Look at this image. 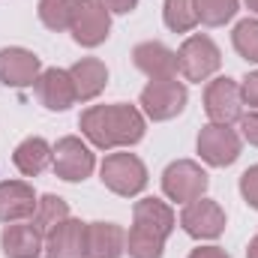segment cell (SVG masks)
<instances>
[{
	"instance_id": "obj_1",
	"label": "cell",
	"mask_w": 258,
	"mask_h": 258,
	"mask_svg": "<svg viewBox=\"0 0 258 258\" xmlns=\"http://www.w3.org/2000/svg\"><path fill=\"white\" fill-rule=\"evenodd\" d=\"M81 132L87 135L90 144H96L99 150H114V147H129L135 141H141L144 135V117L138 108L132 105H90L81 120Z\"/></svg>"
},
{
	"instance_id": "obj_2",
	"label": "cell",
	"mask_w": 258,
	"mask_h": 258,
	"mask_svg": "<svg viewBox=\"0 0 258 258\" xmlns=\"http://www.w3.org/2000/svg\"><path fill=\"white\" fill-rule=\"evenodd\" d=\"M174 231V213L159 198H141L132 210L126 252L132 258H162L165 240Z\"/></svg>"
},
{
	"instance_id": "obj_3",
	"label": "cell",
	"mask_w": 258,
	"mask_h": 258,
	"mask_svg": "<svg viewBox=\"0 0 258 258\" xmlns=\"http://www.w3.org/2000/svg\"><path fill=\"white\" fill-rule=\"evenodd\" d=\"M99 174H102V183L111 192L123 195V198H132V195H138L147 186V168L135 153H111V156H105Z\"/></svg>"
},
{
	"instance_id": "obj_4",
	"label": "cell",
	"mask_w": 258,
	"mask_h": 258,
	"mask_svg": "<svg viewBox=\"0 0 258 258\" xmlns=\"http://www.w3.org/2000/svg\"><path fill=\"white\" fill-rule=\"evenodd\" d=\"M141 105L150 120H171L183 111L186 105V87L171 75V78H153L141 90Z\"/></svg>"
},
{
	"instance_id": "obj_5",
	"label": "cell",
	"mask_w": 258,
	"mask_h": 258,
	"mask_svg": "<svg viewBox=\"0 0 258 258\" xmlns=\"http://www.w3.org/2000/svg\"><path fill=\"white\" fill-rule=\"evenodd\" d=\"M222 63V54L216 48V42L210 36H189L180 51H177V72L186 78V81H204L210 78Z\"/></svg>"
},
{
	"instance_id": "obj_6",
	"label": "cell",
	"mask_w": 258,
	"mask_h": 258,
	"mask_svg": "<svg viewBox=\"0 0 258 258\" xmlns=\"http://www.w3.org/2000/svg\"><path fill=\"white\" fill-rule=\"evenodd\" d=\"M204 111L213 123H234L243 117V93L231 78H216L204 90Z\"/></svg>"
},
{
	"instance_id": "obj_7",
	"label": "cell",
	"mask_w": 258,
	"mask_h": 258,
	"mask_svg": "<svg viewBox=\"0 0 258 258\" xmlns=\"http://www.w3.org/2000/svg\"><path fill=\"white\" fill-rule=\"evenodd\" d=\"M207 174L201 165H195L192 159H180V162H171L162 174V189L171 201H195L201 198L207 189Z\"/></svg>"
},
{
	"instance_id": "obj_8",
	"label": "cell",
	"mask_w": 258,
	"mask_h": 258,
	"mask_svg": "<svg viewBox=\"0 0 258 258\" xmlns=\"http://www.w3.org/2000/svg\"><path fill=\"white\" fill-rule=\"evenodd\" d=\"M51 165H54V174H57V177H63L69 183H78V180L90 177L96 159H93L90 147H87L81 138L66 135V138H60V141L54 144V159H51Z\"/></svg>"
},
{
	"instance_id": "obj_9",
	"label": "cell",
	"mask_w": 258,
	"mask_h": 258,
	"mask_svg": "<svg viewBox=\"0 0 258 258\" xmlns=\"http://www.w3.org/2000/svg\"><path fill=\"white\" fill-rule=\"evenodd\" d=\"M198 153L207 165L225 168L240 156V135L231 126L210 123V126H204L198 132Z\"/></svg>"
},
{
	"instance_id": "obj_10",
	"label": "cell",
	"mask_w": 258,
	"mask_h": 258,
	"mask_svg": "<svg viewBox=\"0 0 258 258\" xmlns=\"http://www.w3.org/2000/svg\"><path fill=\"white\" fill-rule=\"evenodd\" d=\"M180 225L189 237H198V240H213L225 231V210L210 201V198H195L183 207L180 213Z\"/></svg>"
},
{
	"instance_id": "obj_11",
	"label": "cell",
	"mask_w": 258,
	"mask_h": 258,
	"mask_svg": "<svg viewBox=\"0 0 258 258\" xmlns=\"http://www.w3.org/2000/svg\"><path fill=\"white\" fill-rule=\"evenodd\" d=\"M108 30H111L108 9L99 0H84L75 21H72V39L84 48H96L99 42L108 39Z\"/></svg>"
},
{
	"instance_id": "obj_12",
	"label": "cell",
	"mask_w": 258,
	"mask_h": 258,
	"mask_svg": "<svg viewBox=\"0 0 258 258\" xmlns=\"http://www.w3.org/2000/svg\"><path fill=\"white\" fill-rule=\"evenodd\" d=\"M45 258H87V225L81 219H63L45 234Z\"/></svg>"
},
{
	"instance_id": "obj_13",
	"label": "cell",
	"mask_w": 258,
	"mask_h": 258,
	"mask_svg": "<svg viewBox=\"0 0 258 258\" xmlns=\"http://www.w3.org/2000/svg\"><path fill=\"white\" fill-rule=\"evenodd\" d=\"M33 90H36V99H39L48 111H66V108L78 99L69 69H45V72H39Z\"/></svg>"
},
{
	"instance_id": "obj_14",
	"label": "cell",
	"mask_w": 258,
	"mask_h": 258,
	"mask_svg": "<svg viewBox=\"0 0 258 258\" xmlns=\"http://www.w3.org/2000/svg\"><path fill=\"white\" fill-rule=\"evenodd\" d=\"M42 63L27 48H3L0 51V84L6 87H30L36 84Z\"/></svg>"
},
{
	"instance_id": "obj_15",
	"label": "cell",
	"mask_w": 258,
	"mask_h": 258,
	"mask_svg": "<svg viewBox=\"0 0 258 258\" xmlns=\"http://www.w3.org/2000/svg\"><path fill=\"white\" fill-rule=\"evenodd\" d=\"M36 192L24 180H3L0 183V222H24L36 213Z\"/></svg>"
},
{
	"instance_id": "obj_16",
	"label": "cell",
	"mask_w": 258,
	"mask_h": 258,
	"mask_svg": "<svg viewBox=\"0 0 258 258\" xmlns=\"http://www.w3.org/2000/svg\"><path fill=\"white\" fill-rule=\"evenodd\" d=\"M0 243L6 258H36L45 249V234L33 222H9L3 228Z\"/></svg>"
},
{
	"instance_id": "obj_17",
	"label": "cell",
	"mask_w": 258,
	"mask_h": 258,
	"mask_svg": "<svg viewBox=\"0 0 258 258\" xmlns=\"http://www.w3.org/2000/svg\"><path fill=\"white\" fill-rule=\"evenodd\" d=\"M132 60L144 75H150V81L177 75V51H171L162 42H141V45H135L132 48Z\"/></svg>"
},
{
	"instance_id": "obj_18",
	"label": "cell",
	"mask_w": 258,
	"mask_h": 258,
	"mask_svg": "<svg viewBox=\"0 0 258 258\" xmlns=\"http://www.w3.org/2000/svg\"><path fill=\"white\" fill-rule=\"evenodd\" d=\"M126 252V234L114 222L87 225V258H120Z\"/></svg>"
},
{
	"instance_id": "obj_19",
	"label": "cell",
	"mask_w": 258,
	"mask_h": 258,
	"mask_svg": "<svg viewBox=\"0 0 258 258\" xmlns=\"http://www.w3.org/2000/svg\"><path fill=\"white\" fill-rule=\"evenodd\" d=\"M51 159H54V147H51L45 138H24V141L15 147V153H12L15 168H18L24 177L42 174V171L51 165Z\"/></svg>"
},
{
	"instance_id": "obj_20",
	"label": "cell",
	"mask_w": 258,
	"mask_h": 258,
	"mask_svg": "<svg viewBox=\"0 0 258 258\" xmlns=\"http://www.w3.org/2000/svg\"><path fill=\"white\" fill-rule=\"evenodd\" d=\"M69 75H72V84H75L78 99H93L108 84V69H105L102 60H96V57H81L78 63L69 69Z\"/></svg>"
},
{
	"instance_id": "obj_21",
	"label": "cell",
	"mask_w": 258,
	"mask_h": 258,
	"mask_svg": "<svg viewBox=\"0 0 258 258\" xmlns=\"http://www.w3.org/2000/svg\"><path fill=\"white\" fill-rule=\"evenodd\" d=\"M81 3L84 0H39V18L48 30H72Z\"/></svg>"
},
{
	"instance_id": "obj_22",
	"label": "cell",
	"mask_w": 258,
	"mask_h": 258,
	"mask_svg": "<svg viewBox=\"0 0 258 258\" xmlns=\"http://www.w3.org/2000/svg\"><path fill=\"white\" fill-rule=\"evenodd\" d=\"M63 219H69V204H66L60 195H42L39 204H36V213H33V225L48 234L54 225H60Z\"/></svg>"
},
{
	"instance_id": "obj_23",
	"label": "cell",
	"mask_w": 258,
	"mask_h": 258,
	"mask_svg": "<svg viewBox=\"0 0 258 258\" xmlns=\"http://www.w3.org/2000/svg\"><path fill=\"white\" fill-rule=\"evenodd\" d=\"M162 18H165L168 30H174V33H189L195 24H198L195 0H165Z\"/></svg>"
},
{
	"instance_id": "obj_24",
	"label": "cell",
	"mask_w": 258,
	"mask_h": 258,
	"mask_svg": "<svg viewBox=\"0 0 258 258\" xmlns=\"http://www.w3.org/2000/svg\"><path fill=\"white\" fill-rule=\"evenodd\" d=\"M195 12H198V21L201 24L219 27V24H225V21L234 18L237 0H195Z\"/></svg>"
},
{
	"instance_id": "obj_25",
	"label": "cell",
	"mask_w": 258,
	"mask_h": 258,
	"mask_svg": "<svg viewBox=\"0 0 258 258\" xmlns=\"http://www.w3.org/2000/svg\"><path fill=\"white\" fill-rule=\"evenodd\" d=\"M231 42L237 48V54L249 63H258V18H246L234 27Z\"/></svg>"
},
{
	"instance_id": "obj_26",
	"label": "cell",
	"mask_w": 258,
	"mask_h": 258,
	"mask_svg": "<svg viewBox=\"0 0 258 258\" xmlns=\"http://www.w3.org/2000/svg\"><path fill=\"white\" fill-rule=\"evenodd\" d=\"M240 192L246 198V204L258 210V165H252L249 171H243V177H240Z\"/></svg>"
},
{
	"instance_id": "obj_27",
	"label": "cell",
	"mask_w": 258,
	"mask_h": 258,
	"mask_svg": "<svg viewBox=\"0 0 258 258\" xmlns=\"http://www.w3.org/2000/svg\"><path fill=\"white\" fill-rule=\"evenodd\" d=\"M240 129H243V138L258 147V111L243 114V117H240Z\"/></svg>"
},
{
	"instance_id": "obj_28",
	"label": "cell",
	"mask_w": 258,
	"mask_h": 258,
	"mask_svg": "<svg viewBox=\"0 0 258 258\" xmlns=\"http://www.w3.org/2000/svg\"><path fill=\"white\" fill-rule=\"evenodd\" d=\"M240 93H243V102H246V105L258 108V72H252V75H249V78L243 81Z\"/></svg>"
},
{
	"instance_id": "obj_29",
	"label": "cell",
	"mask_w": 258,
	"mask_h": 258,
	"mask_svg": "<svg viewBox=\"0 0 258 258\" xmlns=\"http://www.w3.org/2000/svg\"><path fill=\"white\" fill-rule=\"evenodd\" d=\"M108 12H117V15H126V12H132L135 9V3L138 0H99Z\"/></svg>"
},
{
	"instance_id": "obj_30",
	"label": "cell",
	"mask_w": 258,
	"mask_h": 258,
	"mask_svg": "<svg viewBox=\"0 0 258 258\" xmlns=\"http://www.w3.org/2000/svg\"><path fill=\"white\" fill-rule=\"evenodd\" d=\"M189 258H231L225 249H219V246H198L189 252Z\"/></svg>"
},
{
	"instance_id": "obj_31",
	"label": "cell",
	"mask_w": 258,
	"mask_h": 258,
	"mask_svg": "<svg viewBox=\"0 0 258 258\" xmlns=\"http://www.w3.org/2000/svg\"><path fill=\"white\" fill-rule=\"evenodd\" d=\"M246 258H258V234L249 240V249H246Z\"/></svg>"
},
{
	"instance_id": "obj_32",
	"label": "cell",
	"mask_w": 258,
	"mask_h": 258,
	"mask_svg": "<svg viewBox=\"0 0 258 258\" xmlns=\"http://www.w3.org/2000/svg\"><path fill=\"white\" fill-rule=\"evenodd\" d=\"M246 6H249V9H252V12L258 15V0H246Z\"/></svg>"
}]
</instances>
